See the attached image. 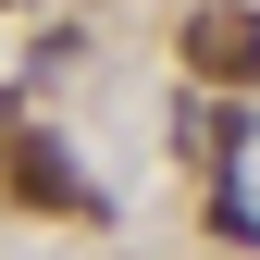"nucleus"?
<instances>
[{
    "mask_svg": "<svg viewBox=\"0 0 260 260\" xmlns=\"http://www.w3.org/2000/svg\"><path fill=\"white\" fill-rule=\"evenodd\" d=\"M174 50H186V75H211V87H260V13L248 0H199Z\"/></svg>",
    "mask_w": 260,
    "mask_h": 260,
    "instance_id": "f257e3e1",
    "label": "nucleus"
},
{
    "mask_svg": "<svg viewBox=\"0 0 260 260\" xmlns=\"http://www.w3.org/2000/svg\"><path fill=\"white\" fill-rule=\"evenodd\" d=\"M0 186H13L25 211H100V199L75 186V161H62V149L38 137V124H13V137H0Z\"/></svg>",
    "mask_w": 260,
    "mask_h": 260,
    "instance_id": "f03ea898",
    "label": "nucleus"
}]
</instances>
